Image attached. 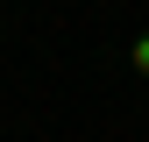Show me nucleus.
Instances as JSON below:
<instances>
[{"instance_id": "nucleus-1", "label": "nucleus", "mask_w": 149, "mask_h": 142, "mask_svg": "<svg viewBox=\"0 0 149 142\" xmlns=\"http://www.w3.org/2000/svg\"><path fill=\"white\" fill-rule=\"evenodd\" d=\"M128 64H135L142 78H149V36H135V50H128Z\"/></svg>"}]
</instances>
